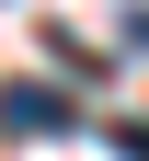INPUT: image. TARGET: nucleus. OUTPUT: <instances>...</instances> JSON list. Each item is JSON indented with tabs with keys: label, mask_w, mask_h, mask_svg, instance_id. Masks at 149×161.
Wrapping results in <instances>:
<instances>
[{
	"label": "nucleus",
	"mask_w": 149,
	"mask_h": 161,
	"mask_svg": "<svg viewBox=\"0 0 149 161\" xmlns=\"http://www.w3.org/2000/svg\"><path fill=\"white\" fill-rule=\"evenodd\" d=\"M80 104L57 92V80H0V138H69Z\"/></svg>",
	"instance_id": "1"
},
{
	"label": "nucleus",
	"mask_w": 149,
	"mask_h": 161,
	"mask_svg": "<svg viewBox=\"0 0 149 161\" xmlns=\"http://www.w3.org/2000/svg\"><path fill=\"white\" fill-rule=\"evenodd\" d=\"M103 138H115V161H149V127H103Z\"/></svg>",
	"instance_id": "2"
},
{
	"label": "nucleus",
	"mask_w": 149,
	"mask_h": 161,
	"mask_svg": "<svg viewBox=\"0 0 149 161\" xmlns=\"http://www.w3.org/2000/svg\"><path fill=\"white\" fill-rule=\"evenodd\" d=\"M126 46H138V58H149V0H138V12H126Z\"/></svg>",
	"instance_id": "3"
}]
</instances>
